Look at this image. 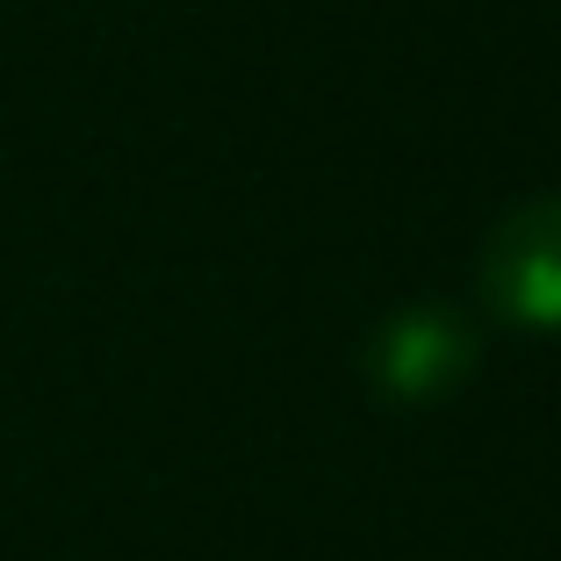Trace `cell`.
I'll use <instances>...</instances> for the list:
<instances>
[{"instance_id":"6da1fadb","label":"cell","mask_w":561,"mask_h":561,"mask_svg":"<svg viewBox=\"0 0 561 561\" xmlns=\"http://www.w3.org/2000/svg\"><path fill=\"white\" fill-rule=\"evenodd\" d=\"M482 296L518 331H561V195L518 202L482 245Z\"/></svg>"},{"instance_id":"7a4b0ae2","label":"cell","mask_w":561,"mask_h":561,"mask_svg":"<svg viewBox=\"0 0 561 561\" xmlns=\"http://www.w3.org/2000/svg\"><path fill=\"white\" fill-rule=\"evenodd\" d=\"M476 367V324L454 317L446 302H411L375 331L367 346V375L389 389L397 403H439L454 397Z\"/></svg>"}]
</instances>
